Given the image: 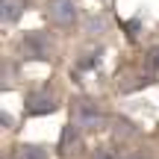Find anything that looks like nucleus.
<instances>
[{"mask_svg":"<svg viewBox=\"0 0 159 159\" xmlns=\"http://www.w3.org/2000/svg\"><path fill=\"white\" fill-rule=\"evenodd\" d=\"M71 121L85 133H100L109 127V112L94 97H74L71 100Z\"/></svg>","mask_w":159,"mask_h":159,"instance_id":"1","label":"nucleus"},{"mask_svg":"<svg viewBox=\"0 0 159 159\" xmlns=\"http://www.w3.org/2000/svg\"><path fill=\"white\" fill-rule=\"evenodd\" d=\"M18 53L27 62H53L56 59V41L44 30H30L18 39Z\"/></svg>","mask_w":159,"mask_h":159,"instance_id":"2","label":"nucleus"},{"mask_svg":"<svg viewBox=\"0 0 159 159\" xmlns=\"http://www.w3.org/2000/svg\"><path fill=\"white\" fill-rule=\"evenodd\" d=\"M44 18L59 30H74L80 24V6H77V0H47Z\"/></svg>","mask_w":159,"mask_h":159,"instance_id":"3","label":"nucleus"},{"mask_svg":"<svg viewBox=\"0 0 159 159\" xmlns=\"http://www.w3.org/2000/svg\"><path fill=\"white\" fill-rule=\"evenodd\" d=\"M56 109H59V94L53 89H47V85L27 91V97H24V112H27L30 118H35V115H50V112H56Z\"/></svg>","mask_w":159,"mask_h":159,"instance_id":"4","label":"nucleus"},{"mask_svg":"<svg viewBox=\"0 0 159 159\" xmlns=\"http://www.w3.org/2000/svg\"><path fill=\"white\" fill-rule=\"evenodd\" d=\"M83 136H85V130H83V127H77L74 121H68V124L62 127V136H59L56 153L62 156V159H71V156L80 150V144H83Z\"/></svg>","mask_w":159,"mask_h":159,"instance_id":"5","label":"nucleus"},{"mask_svg":"<svg viewBox=\"0 0 159 159\" xmlns=\"http://www.w3.org/2000/svg\"><path fill=\"white\" fill-rule=\"evenodd\" d=\"M24 12H27V0H0V24L3 27H15Z\"/></svg>","mask_w":159,"mask_h":159,"instance_id":"6","label":"nucleus"},{"mask_svg":"<svg viewBox=\"0 0 159 159\" xmlns=\"http://www.w3.org/2000/svg\"><path fill=\"white\" fill-rule=\"evenodd\" d=\"M15 159H50V150L44 144H18L15 148Z\"/></svg>","mask_w":159,"mask_h":159,"instance_id":"7","label":"nucleus"},{"mask_svg":"<svg viewBox=\"0 0 159 159\" xmlns=\"http://www.w3.org/2000/svg\"><path fill=\"white\" fill-rule=\"evenodd\" d=\"M144 62H148V68H156V71H159V44H153V47L148 50Z\"/></svg>","mask_w":159,"mask_h":159,"instance_id":"8","label":"nucleus"},{"mask_svg":"<svg viewBox=\"0 0 159 159\" xmlns=\"http://www.w3.org/2000/svg\"><path fill=\"white\" fill-rule=\"evenodd\" d=\"M91 159H118V153H115L112 148H97L94 153H91Z\"/></svg>","mask_w":159,"mask_h":159,"instance_id":"9","label":"nucleus"}]
</instances>
